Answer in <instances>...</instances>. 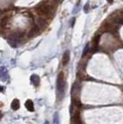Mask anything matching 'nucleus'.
<instances>
[{"mask_svg": "<svg viewBox=\"0 0 123 124\" xmlns=\"http://www.w3.org/2000/svg\"><path fill=\"white\" fill-rule=\"evenodd\" d=\"M8 19H9V18H8V16H5V17H4V18H3L2 20H1V25L3 26V27L7 25L8 21Z\"/></svg>", "mask_w": 123, "mask_h": 124, "instance_id": "13", "label": "nucleus"}, {"mask_svg": "<svg viewBox=\"0 0 123 124\" xmlns=\"http://www.w3.org/2000/svg\"><path fill=\"white\" fill-rule=\"evenodd\" d=\"M46 24H47V22L46 21L45 19L39 18V19L37 20V26H38V28H39L40 30H44L46 27Z\"/></svg>", "mask_w": 123, "mask_h": 124, "instance_id": "4", "label": "nucleus"}, {"mask_svg": "<svg viewBox=\"0 0 123 124\" xmlns=\"http://www.w3.org/2000/svg\"><path fill=\"white\" fill-rule=\"evenodd\" d=\"M31 83H33V85L38 86L39 83H40V78H39L38 75H36V74H32L31 76Z\"/></svg>", "mask_w": 123, "mask_h": 124, "instance_id": "7", "label": "nucleus"}, {"mask_svg": "<svg viewBox=\"0 0 123 124\" xmlns=\"http://www.w3.org/2000/svg\"><path fill=\"white\" fill-rule=\"evenodd\" d=\"M69 57H70V56H69V51H68L67 50V51L64 53L63 58H62V63H63L64 66H66L68 63H69Z\"/></svg>", "mask_w": 123, "mask_h": 124, "instance_id": "6", "label": "nucleus"}, {"mask_svg": "<svg viewBox=\"0 0 123 124\" xmlns=\"http://www.w3.org/2000/svg\"><path fill=\"white\" fill-rule=\"evenodd\" d=\"M25 107H26V108L28 109L29 111H31V112H32V111L34 110L33 103H32V101H31V100H27V101H26Z\"/></svg>", "mask_w": 123, "mask_h": 124, "instance_id": "9", "label": "nucleus"}, {"mask_svg": "<svg viewBox=\"0 0 123 124\" xmlns=\"http://www.w3.org/2000/svg\"><path fill=\"white\" fill-rule=\"evenodd\" d=\"M11 108L13 110H18L20 108V101L19 99H14L11 103Z\"/></svg>", "mask_w": 123, "mask_h": 124, "instance_id": "10", "label": "nucleus"}, {"mask_svg": "<svg viewBox=\"0 0 123 124\" xmlns=\"http://www.w3.org/2000/svg\"><path fill=\"white\" fill-rule=\"evenodd\" d=\"M88 6H89V3H88L87 5H85V7H84V11H85V12L88 11Z\"/></svg>", "mask_w": 123, "mask_h": 124, "instance_id": "15", "label": "nucleus"}, {"mask_svg": "<svg viewBox=\"0 0 123 124\" xmlns=\"http://www.w3.org/2000/svg\"><path fill=\"white\" fill-rule=\"evenodd\" d=\"M39 31H40V29L38 28V26L36 25L34 27H32L30 31H29V37H34L36 36L38 33H39Z\"/></svg>", "mask_w": 123, "mask_h": 124, "instance_id": "5", "label": "nucleus"}, {"mask_svg": "<svg viewBox=\"0 0 123 124\" xmlns=\"http://www.w3.org/2000/svg\"><path fill=\"white\" fill-rule=\"evenodd\" d=\"M3 90H4V88L2 87V86H0V92H3Z\"/></svg>", "mask_w": 123, "mask_h": 124, "instance_id": "17", "label": "nucleus"}, {"mask_svg": "<svg viewBox=\"0 0 123 124\" xmlns=\"http://www.w3.org/2000/svg\"><path fill=\"white\" fill-rule=\"evenodd\" d=\"M37 11L40 14H43V15H48L49 14V11H50V8H49V6L42 5L37 8Z\"/></svg>", "mask_w": 123, "mask_h": 124, "instance_id": "3", "label": "nucleus"}, {"mask_svg": "<svg viewBox=\"0 0 123 124\" xmlns=\"http://www.w3.org/2000/svg\"><path fill=\"white\" fill-rule=\"evenodd\" d=\"M1 118H2V113L0 112V119H1Z\"/></svg>", "mask_w": 123, "mask_h": 124, "instance_id": "19", "label": "nucleus"}, {"mask_svg": "<svg viewBox=\"0 0 123 124\" xmlns=\"http://www.w3.org/2000/svg\"><path fill=\"white\" fill-rule=\"evenodd\" d=\"M89 49H90V46H89V44H87L85 47H84V49H83V52H82V57H85L86 55L88 54V52H89Z\"/></svg>", "mask_w": 123, "mask_h": 124, "instance_id": "12", "label": "nucleus"}, {"mask_svg": "<svg viewBox=\"0 0 123 124\" xmlns=\"http://www.w3.org/2000/svg\"><path fill=\"white\" fill-rule=\"evenodd\" d=\"M46 124H49V123H48V122H47V121H46Z\"/></svg>", "mask_w": 123, "mask_h": 124, "instance_id": "20", "label": "nucleus"}, {"mask_svg": "<svg viewBox=\"0 0 123 124\" xmlns=\"http://www.w3.org/2000/svg\"><path fill=\"white\" fill-rule=\"evenodd\" d=\"M71 95H72V100H80V87H79V85L77 84V83H75L73 84Z\"/></svg>", "mask_w": 123, "mask_h": 124, "instance_id": "2", "label": "nucleus"}, {"mask_svg": "<svg viewBox=\"0 0 123 124\" xmlns=\"http://www.w3.org/2000/svg\"><path fill=\"white\" fill-rule=\"evenodd\" d=\"M74 21H75V18H72L71 21H70V22H71V23H70V25H71V26L74 25Z\"/></svg>", "mask_w": 123, "mask_h": 124, "instance_id": "16", "label": "nucleus"}, {"mask_svg": "<svg viewBox=\"0 0 123 124\" xmlns=\"http://www.w3.org/2000/svg\"><path fill=\"white\" fill-rule=\"evenodd\" d=\"M99 40H100V35H95L92 39V47L94 48H97L98 44H99Z\"/></svg>", "mask_w": 123, "mask_h": 124, "instance_id": "11", "label": "nucleus"}, {"mask_svg": "<svg viewBox=\"0 0 123 124\" xmlns=\"http://www.w3.org/2000/svg\"><path fill=\"white\" fill-rule=\"evenodd\" d=\"M56 89H57V96H58L59 100H61L62 96L64 95V91H65V82H64V74H63V72H60L57 76Z\"/></svg>", "mask_w": 123, "mask_h": 124, "instance_id": "1", "label": "nucleus"}, {"mask_svg": "<svg viewBox=\"0 0 123 124\" xmlns=\"http://www.w3.org/2000/svg\"><path fill=\"white\" fill-rule=\"evenodd\" d=\"M54 124H59V116L57 112L54 114Z\"/></svg>", "mask_w": 123, "mask_h": 124, "instance_id": "14", "label": "nucleus"}, {"mask_svg": "<svg viewBox=\"0 0 123 124\" xmlns=\"http://www.w3.org/2000/svg\"><path fill=\"white\" fill-rule=\"evenodd\" d=\"M0 77L3 81H6L7 78H8V71H7V69L4 67L0 68Z\"/></svg>", "mask_w": 123, "mask_h": 124, "instance_id": "8", "label": "nucleus"}, {"mask_svg": "<svg viewBox=\"0 0 123 124\" xmlns=\"http://www.w3.org/2000/svg\"><path fill=\"white\" fill-rule=\"evenodd\" d=\"M108 2H109V3H112L113 0H108Z\"/></svg>", "mask_w": 123, "mask_h": 124, "instance_id": "18", "label": "nucleus"}]
</instances>
